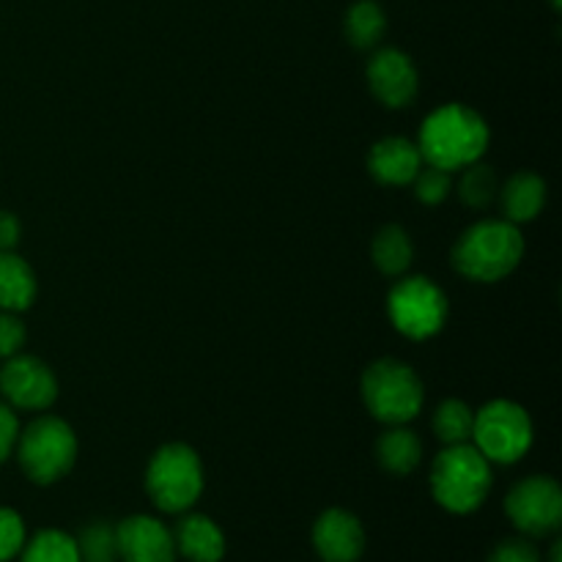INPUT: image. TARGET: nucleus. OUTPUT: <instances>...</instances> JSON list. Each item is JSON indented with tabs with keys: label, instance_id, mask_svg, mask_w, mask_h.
Returning <instances> with one entry per match:
<instances>
[{
	"label": "nucleus",
	"instance_id": "4468645a",
	"mask_svg": "<svg viewBox=\"0 0 562 562\" xmlns=\"http://www.w3.org/2000/svg\"><path fill=\"white\" fill-rule=\"evenodd\" d=\"M423 165L426 162L417 143L401 135L382 137L368 151V173L382 187H409Z\"/></svg>",
	"mask_w": 562,
	"mask_h": 562
},
{
	"label": "nucleus",
	"instance_id": "aec40b11",
	"mask_svg": "<svg viewBox=\"0 0 562 562\" xmlns=\"http://www.w3.org/2000/svg\"><path fill=\"white\" fill-rule=\"evenodd\" d=\"M344 31L351 47L376 49L387 31V14L376 0H357L349 5L344 16Z\"/></svg>",
	"mask_w": 562,
	"mask_h": 562
},
{
	"label": "nucleus",
	"instance_id": "7ed1b4c3",
	"mask_svg": "<svg viewBox=\"0 0 562 562\" xmlns=\"http://www.w3.org/2000/svg\"><path fill=\"white\" fill-rule=\"evenodd\" d=\"M492 461L472 442L445 445L431 464V494L448 514H475L492 492Z\"/></svg>",
	"mask_w": 562,
	"mask_h": 562
},
{
	"label": "nucleus",
	"instance_id": "2eb2a0df",
	"mask_svg": "<svg viewBox=\"0 0 562 562\" xmlns=\"http://www.w3.org/2000/svg\"><path fill=\"white\" fill-rule=\"evenodd\" d=\"M179 525L173 527L176 554L190 562H220L225 558V536L217 521L203 514H179Z\"/></svg>",
	"mask_w": 562,
	"mask_h": 562
},
{
	"label": "nucleus",
	"instance_id": "dca6fc26",
	"mask_svg": "<svg viewBox=\"0 0 562 562\" xmlns=\"http://www.w3.org/2000/svg\"><path fill=\"white\" fill-rule=\"evenodd\" d=\"M499 206L503 220L514 225L532 223L547 206V181L532 170H519L499 184Z\"/></svg>",
	"mask_w": 562,
	"mask_h": 562
},
{
	"label": "nucleus",
	"instance_id": "f3484780",
	"mask_svg": "<svg viewBox=\"0 0 562 562\" xmlns=\"http://www.w3.org/2000/svg\"><path fill=\"white\" fill-rule=\"evenodd\" d=\"M38 283L31 263L14 250H0V311L22 313L36 302Z\"/></svg>",
	"mask_w": 562,
	"mask_h": 562
},
{
	"label": "nucleus",
	"instance_id": "1a4fd4ad",
	"mask_svg": "<svg viewBox=\"0 0 562 562\" xmlns=\"http://www.w3.org/2000/svg\"><path fill=\"white\" fill-rule=\"evenodd\" d=\"M510 525L527 538L554 536L562 525V488L552 475H530L505 497Z\"/></svg>",
	"mask_w": 562,
	"mask_h": 562
},
{
	"label": "nucleus",
	"instance_id": "cd10ccee",
	"mask_svg": "<svg viewBox=\"0 0 562 562\" xmlns=\"http://www.w3.org/2000/svg\"><path fill=\"white\" fill-rule=\"evenodd\" d=\"M488 562H541V552L527 536L505 538L488 552Z\"/></svg>",
	"mask_w": 562,
	"mask_h": 562
},
{
	"label": "nucleus",
	"instance_id": "39448f33",
	"mask_svg": "<svg viewBox=\"0 0 562 562\" xmlns=\"http://www.w3.org/2000/svg\"><path fill=\"white\" fill-rule=\"evenodd\" d=\"M14 450L27 481L49 486V483H58L60 477L69 475L77 461L80 442H77L75 428L64 417L42 415L27 423L25 428H20Z\"/></svg>",
	"mask_w": 562,
	"mask_h": 562
},
{
	"label": "nucleus",
	"instance_id": "7c9ffc66",
	"mask_svg": "<svg viewBox=\"0 0 562 562\" xmlns=\"http://www.w3.org/2000/svg\"><path fill=\"white\" fill-rule=\"evenodd\" d=\"M549 562H562V541H554L549 549Z\"/></svg>",
	"mask_w": 562,
	"mask_h": 562
},
{
	"label": "nucleus",
	"instance_id": "ddd939ff",
	"mask_svg": "<svg viewBox=\"0 0 562 562\" xmlns=\"http://www.w3.org/2000/svg\"><path fill=\"white\" fill-rule=\"evenodd\" d=\"M313 549L324 562H357L366 552V530L351 510L329 508L313 525Z\"/></svg>",
	"mask_w": 562,
	"mask_h": 562
},
{
	"label": "nucleus",
	"instance_id": "4be33fe9",
	"mask_svg": "<svg viewBox=\"0 0 562 562\" xmlns=\"http://www.w3.org/2000/svg\"><path fill=\"white\" fill-rule=\"evenodd\" d=\"M20 562H82L75 536L64 530H38L25 541Z\"/></svg>",
	"mask_w": 562,
	"mask_h": 562
},
{
	"label": "nucleus",
	"instance_id": "f03ea898",
	"mask_svg": "<svg viewBox=\"0 0 562 562\" xmlns=\"http://www.w3.org/2000/svg\"><path fill=\"white\" fill-rule=\"evenodd\" d=\"M525 258V236L508 220H481L456 239L450 263L456 272L475 283L505 280Z\"/></svg>",
	"mask_w": 562,
	"mask_h": 562
},
{
	"label": "nucleus",
	"instance_id": "423d86ee",
	"mask_svg": "<svg viewBox=\"0 0 562 562\" xmlns=\"http://www.w3.org/2000/svg\"><path fill=\"white\" fill-rule=\"evenodd\" d=\"M146 492L162 514H187L203 494V461L195 448L168 442L146 467Z\"/></svg>",
	"mask_w": 562,
	"mask_h": 562
},
{
	"label": "nucleus",
	"instance_id": "b1692460",
	"mask_svg": "<svg viewBox=\"0 0 562 562\" xmlns=\"http://www.w3.org/2000/svg\"><path fill=\"white\" fill-rule=\"evenodd\" d=\"M77 552L82 562H115L119 560V541H115V525L108 521H91L80 530Z\"/></svg>",
	"mask_w": 562,
	"mask_h": 562
},
{
	"label": "nucleus",
	"instance_id": "c756f323",
	"mask_svg": "<svg viewBox=\"0 0 562 562\" xmlns=\"http://www.w3.org/2000/svg\"><path fill=\"white\" fill-rule=\"evenodd\" d=\"M22 223L16 214L0 212V250H14L20 245Z\"/></svg>",
	"mask_w": 562,
	"mask_h": 562
},
{
	"label": "nucleus",
	"instance_id": "20e7f679",
	"mask_svg": "<svg viewBox=\"0 0 562 562\" xmlns=\"http://www.w3.org/2000/svg\"><path fill=\"white\" fill-rule=\"evenodd\" d=\"M366 409L384 426H406L426 406V387L415 368L395 357L371 362L360 379Z\"/></svg>",
	"mask_w": 562,
	"mask_h": 562
},
{
	"label": "nucleus",
	"instance_id": "9d476101",
	"mask_svg": "<svg viewBox=\"0 0 562 562\" xmlns=\"http://www.w3.org/2000/svg\"><path fill=\"white\" fill-rule=\"evenodd\" d=\"M0 393L11 409L44 412L58 401V376L33 355H14L0 368Z\"/></svg>",
	"mask_w": 562,
	"mask_h": 562
},
{
	"label": "nucleus",
	"instance_id": "0eeeda50",
	"mask_svg": "<svg viewBox=\"0 0 562 562\" xmlns=\"http://www.w3.org/2000/svg\"><path fill=\"white\" fill-rule=\"evenodd\" d=\"M387 316L404 338L428 340L448 324V294L426 274H401L387 294Z\"/></svg>",
	"mask_w": 562,
	"mask_h": 562
},
{
	"label": "nucleus",
	"instance_id": "a211bd4d",
	"mask_svg": "<svg viewBox=\"0 0 562 562\" xmlns=\"http://www.w3.org/2000/svg\"><path fill=\"white\" fill-rule=\"evenodd\" d=\"M376 461L390 475H409L423 461L420 437L406 426H387L376 439Z\"/></svg>",
	"mask_w": 562,
	"mask_h": 562
},
{
	"label": "nucleus",
	"instance_id": "5701e85b",
	"mask_svg": "<svg viewBox=\"0 0 562 562\" xmlns=\"http://www.w3.org/2000/svg\"><path fill=\"white\" fill-rule=\"evenodd\" d=\"M499 195V176L492 165H483L481 159L467 165L459 179V198L470 209H488Z\"/></svg>",
	"mask_w": 562,
	"mask_h": 562
},
{
	"label": "nucleus",
	"instance_id": "9b49d317",
	"mask_svg": "<svg viewBox=\"0 0 562 562\" xmlns=\"http://www.w3.org/2000/svg\"><path fill=\"white\" fill-rule=\"evenodd\" d=\"M366 80L376 102L390 110L406 108L409 102H415L417 91H420V75H417L415 60L398 47H379L368 60Z\"/></svg>",
	"mask_w": 562,
	"mask_h": 562
},
{
	"label": "nucleus",
	"instance_id": "f8f14e48",
	"mask_svg": "<svg viewBox=\"0 0 562 562\" xmlns=\"http://www.w3.org/2000/svg\"><path fill=\"white\" fill-rule=\"evenodd\" d=\"M115 541H119V560L124 562H176L173 532L159 519L146 514L126 516L115 525Z\"/></svg>",
	"mask_w": 562,
	"mask_h": 562
},
{
	"label": "nucleus",
	"instance_id": "6e6552de",
	"mask_svg": "<svg viewBox=\"0 0 562 562\" xmlns=\"http://www.w3.org/2000/svg\"><path fill=\"white\" fill-rule=\"evenodd\" d=\"M472 445L492 464H516L532 448V420L516 401L494 398L475 412Z\"/></svg>",
	"mask_w": 562,
	"mask_h": 562
},
{
	"label": "nucleus",
	"instance_id": "393cba45",
	"mask_svg": "<svg viewBox=\"0 0 562 562\" xmlns=\"http://www.w3.org/2000/svg\"><path fill=\"white\" fill-rule=\"evenodd\" d=\"M412 184H415L417 201L426 203V206H439V203L448 201L450 190H453V173L434 168V165H423Z\"/></svg>",
	"mask_w": 562,
	"mask_h": 562
},
{
	"label": "nucleus",
	"instance_id": "412c9836",
	"mask_svg": "<svg viewBox=\"0 0 562 562\" xmlns=\"http://www.w3.org/2000/svg\"><path fill=\"white\" fill-rule=\"evenodd\" d=\"M434 434L442 445H467L472 442L475 428V409L467 401L448 398L434 409Z\"/></svg>",
	"mask_w": 562,
	"mask_h": 562
},
{
	"label": "nucleus",
	"instance_id": "6ab92c4d",
	"mask_svg": "<svg viewBox=\"0 0 562 562\" xmlns=\"http://www.w3.org/2000/svg\"><path fill=\"white\" fill-rule=\"evenodd\" d=\"M371 258L373 267L384 274V278H401L409 272L412 261H415V245L406 228L390 223L376 231L371 241Z\"/></svg>",
	"mask_w": 562,
	"mask_h": 562
},
{
	"label": "nucleus",
	"instance_id": "f257e3e1",
	"mask_svg": "<svg viewBox=\"0 0 562 562\" xmlns=\"http://www.w3.org/2000/svg\"><path fill=\"white\" fill-rule=\"evenodd\" d=\"M488 140H492V132L475 108L448 102L423 119L415 143L423 154V162L453 173L483 159Z\"/></svg>",
	"mask_w": 562,
	"mask_h": 562
},
{
	"label": "nucleus",
	"instance_id": "a878e982",
	"mask_svg": "<svg viewBox=\"0 0 562 562\" xmlns=\"http://www.w3.org/2000/svg\"><path fill=\"white\" fill-rule=\"evenodd\" d=\"M25 521L14 508H0V562H11L20 558L25 547Z\"/></svg>",
	"mask_w": 562,
	"mask_h": 562
},
{
	"label": "nucleus",
	"instance_id": "c85d7f7f",
	"mask_svg": "<svg viewBox=\"0 0 562 562\" xmlns=\"http://www.w3.org/2000/svg\"><path fill=\"white\" fill-rule=\"evenodd\" d=\"M16 439H20V420L9 404H0V464L14 453Z\"/></svg>",
	"mask_w": 562,
	"mask_h": 562
},
{
	"label": "nucleus",
	"instance_id": "bb28decb",
	"mask_svg": "<svg viewBox=\"0 0 562 562\" xmlns=\"http://www.w3.org/2000/svg\"><path fill=\"white\" fill-rule=\"evenodd\" d=\"M27 329L22 324L20 313L0 311V360H9V357L20 355L22 346H25Z\"/></svg>",
	"mask_w": 562,
	"mask_h": 562
},
{
	"label": "nucleus",
	"instance_id": "2f4dec72",
	"mask_svg": "<svg viewBox=\"0 0 562 562\" xmlns=\"http://www.w3.org/2000/svg\"><path fill=\"white\" fill-rule=\"evenodd\" d=\"M552 5H554V9H560V5H562V0H552Z\"/></svg>",
	"mask_w": 562,
	"mask_h": 562
}]
</instances>
